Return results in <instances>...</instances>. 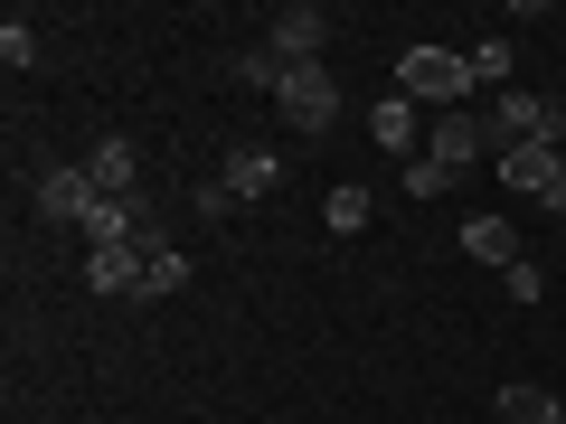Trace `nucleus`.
<instances>
[{"mask_svg": "<svg viewBox=\"0 0 566 424\" xmlns=\"http://www.w3.org/2000/svg\"><path fill=\"white\" fill-rule=\"evenodd\" d=\"M0 57H10V66H39V20L10 10V20H0Z\"/></svg>", "mask_w": 566, "mask_h": 424, "instance_id": "16", "label": "nucleus"}, {"mask_svg": "<svg viewBox=\"0 0 566 424\" xmlns=\"http://www.w3.org/2000/svg\"><path fill=\"white\" fill-rule=\"evenodd\" d=\"M237 85H264V95H274V85H283V57H274V47H237Z\"/></svg>", "mask_w": 566, "mask_h": 424, "instance_id": "18", "label": "nucleus"}, {"mask_svg": "<svg viewBox=\"0 0 566 424\" xmlns=\"http://www.w3.org/2000/svg\"><path fill=\"white\" fill-rule=\"evenodd\" d=\"M133 170H142V151H133L123 132H104L95 161H85V180H95V199H133Z\"/></svg>", "mask_w": 566, "mask_h": 424, "instance_id": "7", "label": "nucleus"}, {"mask_svg": "<svg viewBox=\"0 0 566 424\" xmlns=\"http://www.w3.org/2000/svg\"><path fill=\"white\" fill-rule=\"evenodd\" d=\"M453 180H463V170H444L434 151H416V161H406V189H416V199H444Z\"/></svg>", "mask_w": 566, "mask_h": 424, "instance_id": "17", "label": "nucleus"}, {"mask_svg": "<svg viewBox=\"0 0 566 424\" xmlns=\"http://www.w3.org/2000/svg\"><path fill=\"white\" fill-rule=\"evenodd\" d=\"M85 283H95V293H133V303H142V245H95V255H85Z\"/></svg>", "mask_w": 566, "mask_h": 424, "instance_id": "8", "label": "nucleus"}, {"mask_svg": "<svg viewBox=\"0 0 566 424\" xmlns=\"http://www.w3.org/2000/svg\"><path fill=\"white\" fill-rule=\"evenodd\" d=\"M444 170H472V161H501V132H491V114H472V104H453L444 123H434V141H424Z\"/></svg>", "mask_w": 566, "mask_h": 424, "instance_id": "4", "label": "nucleus"}, {"mask_svg": "<svg viewBox=\"0 0 566 424\" xmlns=\"http://www.w3.org/2000/svg\"><path fill=\"white\" fill-rule=\"evenodd\" d=\"M227 189H237V199H274L283 161H274V151H237V161H227Z\"/></svg>", "mask_w": 566, "mask_h": 424, "instance_id": "12", "label": "nucleus"}, {"mask_svg": "<svg viewBox=\"0 0 566 424\" xmlns=\"http://www.w3.org/2000/svg\"><path fill=\"white\" fill-rule=\"evenodd\" d=\"M397 95H416V104H463V95H472V57H453V47H406V57H397Z\"/></svg>", "mask_w": 566, "mask_h": 424, "instance_id": "2", "label": "nucleus"}, {"mask_svg": "<svg viewBox=\"0 0 566 424\" xmlns=\"http://www.w3.org/2000/svg\"><path fill=\"white\" fill-rule=\"evenodd\" d=\"M274 114H283V132H312V141H322L331 123H340V85H331V66H283Z\"/></svg>", "mask_w": 566, "mask_h": 424, "instance_id": "1", "label": "nucleus"}, {"mask_svg": "<svg viewBox=\"0 0 566 424\" xmlns=\"http://www.w3.org/2000/svg\"><path fill=\"white\" fill-rule=\"evenodd\" d=\"M501 170L520 199H547V208H566V151H547V141H501Z\"/></svg>", "mask_w": 566, "mask_h": 424, "instance_id": "3", "label": "nucleus"}, {"mask_svg": "<svg viewBox=\"0 0 566 424\" xmlns=\"http://www.w3.org/2000/svg\"><path fill=\"white\" fill-rule=\"evenodd\" d=\"M368 132H378V151H397V161H416V95H397V85H387V104L368 114Z\"/></svg>", "mask_w": 566, "mask_h": 424, "instance_id": "10", "label": "nucleus"}, {"mask_svg": "<svg viewBox=\"0 0 566 424\" xmlns=\"http://www.w3.org/2000/svg\"><path fill=\"white\" fill-rule=\"evenodd\" d=\"M85 208H95V180H85V161H48V170H39V218H57V226L76 218V226H85Z\"/></svg>", "mask_w": 566, "mask_h": 424, "instance_id": "6", "label": "nucleus"}, {"mask_svg": "<svg viewBox=\"0 0 566 424\" xmlns=\"http://www.w3.org/2000/svg\"><path fill=\"white\" fill-rule=\"evenodd\" d=\"M359 226H368V189L340 180V189H331V236H359Z\"/></svg>", "mask_w": 566, "mask_h": 424, "instance_id": "15", "label": "nucleus"}, {"mask_svg": "<svg viewBox=\"0 0 566 424\" xmlns=\"http://www.w3.org/2000/svg\"><path fill=\"white\" fill-rule=\"evenodd\" d=\"M463 255H472V264H501V274H510V264H528L510 218H472V226H463Z\"/></svg>", "mask_w": 566, "mask_h": 424, "instance_id": "9", "label": "nucleus"}, {"mask_svg": "<svg viewBox=\"0 0 566 424\" xmlns=\"http://www.w3.org/2000/svg\"><path fill=\"white\" fill-rule=\"evenodd\" d=\"M510 66H520L510 39H472V85H510Z\"/></svg>", "mask_w": 566, "mask_h": 424, "instance_id": "13", "label": "nucleus"}, {"mask_svg": "<svg viewBox=\"0 0 566 424\" xmlns=\"http://www.w3.org/2000/svg\"><path fill=\"white\" fill-rule=\"evenodd\" d=\"M322 39H331V10H312V0H293V10H274V57L283 66H322Z\"/></svg>", "mask_w": 566, "mask_h": 424, "instance_id": "5", "label": "nucleus"}, {"mask_svg": "<svg viewBox=\"0 0 566 424\" xmlns=\"http://www.w3.org/2000/svg\"><path fill=\"white\" fill-rule=\"evenodd\" d=\"M180 283H189V255H151L142 264V303H170Z\"/></svg>", "mask_w": 566, "mask_h": 424, "instance_id": "14", "label": "nucleus"}, {"mask_svg": "<svg viewBox=\"0 0 566 424\" xmlns=\"http://www.w3.org/2000/svg\"><path fill=\"white\" fill-rule=\"evenodd\" d=\"M501 283H510V303H547V274H538V264H510Z\"/></svg>", "mask_w": 566, "mask_h": 424, "instance_id": "19", "label": "nucleus"}, {"mask_svg": "<svg viewBox=\"0 0 566 424\" xmlns=\"http://www.w3.org/2000/svg\"><path fill=\"white\" fill-rule=\"evenodd\" d=\"M491 415H501V424H566V405L547 396V386H501V396H491Z\"/></svg>", "mask_w": 566, "mask_h": 424, "instance_id": "11", "label": "nucleus"}]
</instances>
